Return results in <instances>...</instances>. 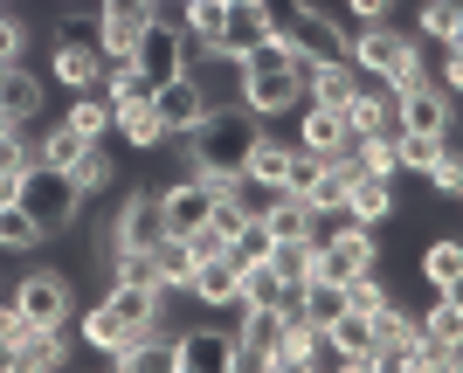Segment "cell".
Segmentation results:
<instances>
[{
  "instance_id": "obj_1",
  "label": "cell",
  "mask_w": 463,
  "mask_h": 373,
  "mask_svg": "<svg viewBox=\"0 0 463 373\" xmlns=\"http://www.w3.org/2000/svg\"><path fill=\"white\" fill-rule=\"evenodd\" d=\"M235 70V104L242 111H256L263 125L290 118L298 104H305V56L284 42V28H277L270 42H256L242 62H229Z\"/></svg>"
},
{
  "instance_id": "obj_2",
  "label": "cell",
  "mask_w": 463,
  "mask_h": 373,
  "mask_svg": "<svg viewBox=\"0 0 463 373\" xmlns=\"http://www.w3.org/2000/svg\"><path fill=\"white\" fill-rule=\"evenodd\" d=\"M263 138V118L242 111V104H208V118L187 132V173H242L250 145Z\"/></svg>"
},
{
  "instance_id": "obj_3",
  "label": "cell",
  "mask_w": 463,
  "mask_h": 373,
  "mask_svg": "<svg viewBox=\"0 0 463 373\" xmlns=\"http://www.w3.org/2000/svg\"><path fill=\"white\" fill-rule=\"evenodd\" d=\"M132 70L146 77V90H159L166 77L194 70V42L180 35L174 14H146V28H138V42H132Z\"/></svg>"
},
{
  "instance_id": "obj_4",
  "label": "cell",
  "mask_w": 463,
  "mask_h": 373,
  "mask_svg": "<svg viewBox=\"0 0 463 373\" xmlns=\"http://www.w3.org/2000/svg\"><path fill=\"white\" fill-rule=\"evenodd\" d=\"M21 208L42 221V236H62V228H77L83 194H77V180L56 173V166H28L21 173Z\"/></svg>"
},
{
  "instance_id": "obj_5",
  "label": "cell",
  "mask_w": 463,
  "mask_h": 373,
  "mask_svg": "<svg viewBox=\"0 0 463 373\" xmlns=\"http://www.w3.org/2000/svg\"><path fill=\"white\" fill-rule=\"evenodd\" d=\"M277 35V0H229V14H222V28H214V42L201 49L208 62H242L256 49V42Z\"/></svg>"
},
{
  "instance_id": "obj_6",
  "label": "cell",
  "mask_w": 463,
  "mask_h": 373,
  "mask_svg": "<svg viewBox=\"0 0 463 373\" xmlns=\"http://www.w3.org/2000/svg\"><path fill=\"white\" fill-rule=\"evenodd\" d=\"M146 98H153V111H159V125H166V138H187L194 125L208 118V104H222V98L208 90V77H201V70H180V77H166L159 90H146Z\"/></svg>"
},
{
  "instance_id": "obj_7",
  "label": "cell",
  "mask_w": 463,
  "mask_h": 373,
  "mask_svg": "<svg viewBox=\"0 0 463 373\" xmlns=\"http://www.w3.org/2000/svg\"><path fill=\"white\" fill-rule=\"evenodd\" d=\"M277 28H284V42L305 62H339V56H346V28H339L326 7H311V0H290Z\"/></svg>"
},
{
  "instance_id": "obj_8",
  "label": "cell",
  "mask_w": 463,
  "mask_h": 373,
  "mask_svg": "<svg viewBox=\"0 0 463 373\" xmlns=\"http://www.w3.org/2000/svg\"><path fill=\"white\" fill-rule=\"evenodd\" d=\"M166 236V215H159V187H132V194L111 208V236H104V249H153V242Z\"/></svg>"
},
{
  "instance_id": "obj_9",
  "label": "cell",
  "mask_w": 463,
  "mask_h": 373,
  "mask_svg": "<svg viewBox=\"0 0 463 373\" xmlns=\"http://www.w3.org/2000/svg\"><path fill=\"white\" fill-rule=\"evenodd\" d=\"M381 263V236L373 228H339V236H326L318 242V263H311V276H326V284H353L360 270H373Z\"/></svg>"
},
{
  "instance_id": "obj_10",
  "label": "cell",
  "mask_w": 463,
  "mask_h": 373,
  "mask_svg": "<svg viewBox=\"0 0 463 373\" xmlns=\"http://www.w3.org/2000/svg\"><path fill=\"white\" fill-rule=\"evenodd\" d=\"M235 367V325H187L174 339V373H229Z\"/></svg>"
},
{
  "instance_id": "obj_11",
  "label": "cell",
  "mask_w": 463,
  "mask_h": 373,
  "mask_svg": "<svg viewBox=\"0 0 463 373\" xmlns=\"http://www.w3.org/2000/svg\"><path fill=\"white\" fill-rule=\"evenodd\" d=\"M14 304H21V318H28V325H70V318H77L70 276H56V270H28V276L14 284Z\"/></svg>"
},
{
  "instance_id": "obj_12",
  "label": "cell",
  "mask_w": 463,
  "mask_h": 373,
  "mask_svg": "<svg viewBox=\"0 0 463 373\" xmlns=\"http://www.w3.org/2000/svg\"><path fill=\"white\" fill-rule=\"evenodd\" d=\"M394 125H402V132H436V138H449V132H457V104H449V90L422 83V90H402V98H394Z\"/></svg>"
},
{
  "instance_id": "obj_13",
  "label": "cell",
  "mask_w": 463,
  "mask_h": 373,
  "mask_svg": "<svg viewBox=\"0 0 463 373\" xmlns=\"http://www.w3.org/2000/svg\"><path fill=\"white\" fill-rule=\"evenodd\" d=\"M290 118H298V138H290V145H305V153H318V159H339V153H353L346 111H326V104H298Z\"/></svg>"
},
{
  "instance_id": "obj_14",
  "label": "cell",
  "mask_w": 463,
  "mask_h": 373,
  "mask_svg": "<svg viewBox=\"0 0 463 373\" xmlns=\"http://www.w3.org/2000/svg\"><path fill=\"white\" fill-rule=\"evenodd\" d=\"M402 42H408V35L394 28V21H360V28L346 35V62L360 70V77H381L387 62L402 56Z\"/></svg>"
},
{
  "instance_id": "obj_15",
  "label": "cell",
  "mask_w": 463,
  "mask_h": 373,
  "mask_svg": "<svg viewBox=\"0 0 463 373\" xmlns=\"http://www.w3.org/2000/svg\"><path fill=\"white\" fill-rule=\"evenodd\" d=\"M208 208H214V187H208L201 173H180L174 187H159V215H166V228H174V236L201 228V221H208Z\"/></svg>"
},
{
  "instance_id": "obj_16",
  "label": "cell",
  "mask_w": 463,
  "mask_h": 373,
  "mask_svg": "<svg viewBox=\"0 0 463 373\" xmlns=\"http://www.w3.org/2000/svg\"><path fill=\"white\" fill-rule=\"evenodd\" d=\"M326 332V353L339 359V367H360V373H373L367 359H373V312H339L332 325H318Z\"/></svg>"
},
{
  "instance_id": "obj_17",
  "label": "cell",
  "mask_w": 463,
  "mask_h": 373,
  "mask_svg": "<svg viewBox=\"0 0 463 373\" xmlns=\"http://www.w3.org/2000/svg\"><path fill=\"white\" fill-rule=\"evenodd\" d=\"M235 276H242L235 256H201L194 276H187V297L201 304V312H235Z\"/></svg>"
},
{
  "instance_id": "obj_18",
  "label": "cell",
  "mask_w": 463,
  "mask_h": 373,
  "mask_svg": "<svg viewBox=\"0 0 463 373\" xmlns=\"http://www.w3.org/2000/svg\"><path fill=\"white\" fill-rule=\"evenodd\" d=\"M353 90H360V70L346 56L339 62H305V104H326V111H346Z\"/></svg>"
},
{
  "instance_id": "obj_19",
  "label": "cell",
  "mask_w": 463,
  "mask_h": 373,
  "mask_svg": "<svg viewBox=\"0 0 463 373\" xmlns=\"http://www.w3.org/2000/svg\"><path fill=\"white\" fill-rule=\"evenodd\" d=\"M166 297H174V291H159V284H118V276H111L104 304H111L132 332H146V325H159V318H166Z\"/></svg>"
},
{
  "instance_id": "obj_20",
  "label": "cell",
  "mask_w": 463,
  "mask_h": 373,
  "mask_svg": "<svg viewBox=\"0 0 463 373\" xmlns=\"http://www.w3.org/2000/svg\"><path fill=\"white\" fill-rule=\"evenodd\" d=\"M42 98H49V83H42L28 62H7V70H0V111H7L14 125H35Z\"/></svg>"
},
{
  "instance_id": "obj_21",
  "label": "cell",
  "mask_w": 463,
  "mask_h": 373,
  "mask_svg": "<svg viewBox=\"0 0 463 373\" xmlns=\"http://www.w3.org/2000/svg\"><path fill=\"white\" fill-rule=\"evenodd\" d=\"M70 359V325H28L14 346V367L21 373H42V367H62Z\"/></svg>"
},
{
  "instance_id": "obj_22",
  "label": "cell",
  "mask_w": 463,
  "mask_h": 373,
  "mask_svg": "<svg viewBox=\"0 0 463 373\" xmlns=\"http://www.w3.org/2000/svg\"><path fill=\"white\" fill-rule=\"evenodd\" d=\"M104 70H111V62L97 56V49H77V42H56V56H49V77H56L62 90H97Z\"/></svg>"
},
{
  "instance_id": "obj_23",
  "label": "cell",
  "mask_w": 463,
  "mask_h": 373,
  "mask_svg": "<svg viewBox=\"0 0 463 373\" xmlns=\"http://www.w3.org/2000/svg\"><path fill=\"white\" fill-rule=\"evenodd\" d=\"M339 208H346L353 221H360V228H381L387 215H394V180H373V173H360L346 187V200H339Z\"/></svg>"
},
{
  "instance_id": "obj_24",
  "label": "cell",
  "mask_w": 463,
  "mask_h": 373,
  "mask_svg": "<svg viewBox=\"0 0 463 373\" xmlns=\"http://www.w3.org/2000/svg\"><path fill=\"white\" fill-rule=\"evenodd\" d=\"M146 263H153V284H159V291H187V276H194V249H187V236H174V228H166V236L146 249Z\"/></svg>"
},
{
  "instance_id": "obj_25",
  "label": "cell",
  "mask_w": 463,
  "mask_h": 373,
  "mask_svg": "<svg viewBox=\"0 0 463 373\" xmlns=\"http://www.w3.org/2000/svg\"><path fill=\"white\" fill-rule=\"evenodd\" d=\"M111 132L132 145V153H159L166 145V125H159V111H153V98H138V104H125L111 118Z\"/></svg>"
},
{
  "instance_id": "obj_26",
  "label": "cell",
  "mask_w": 463,
  "mask_h": 373,
  "mask_svg": "<svg viewBox=\"0 0 463 373\" xmlns=\"http://www.w3.org/2000/svg\"><path fill=\"white\" fill-rule=\"evenodd\" d=\"M270 276L284 284V291H298V284H311V263H318V242L311 236H290V242H270Z\"/></svg>"
},
{
  "instance_id": "obj_27",
  "label": "cell",
  "mask_w": 463,
  "mask_h": 373,
  "mask_svg": "<svg viewBox=\"0 0 463 373\" xmlns=\"http://www.w3.org/2000/svg\"><path fill=\"white\" fill-rule=\"evenodd\" d=\"M373 83H381L387 98H402V90H422V83H436V77H429V56H422V42L408 35V42H402V56L387 62V70H381Z\"/></svg>"
},
{
  "instance_id": "obj_28",
  "label": "cell",
  "mask_w": 463,
  "mask_h": 373,
  "mask_svg": "<svg viewBox=\"0 0 463 373\" xmlns=\"http://www.w3.org/2000/svg\"><path fill=\"white\" fill-rule=\"evenodd\" d=\"M70 325H77V332H83V346H97V353H118V346H125V332H132V325H125V318H118L111 304H104V297H97L90 312H77Z\"/></svg>"
},
{
  "instance_id": "obj_29",
  "label": "cell",
  "mask_w": 463,
  "mask_h": 373,
  "mask_svg": "<svg viewBox=\"0 0 463 373\" xmlns=\"http://www.w3.org/2000/svg\"><path fill=\"white\" fill-rule=\"evenodd\" d=\"M83 145H90V138H83V132H77V125H70V118H56V125H49V132L35 138V166H56V173H70Z\"/></svg>"
},
{
  "instance_id": "obj_30",
  "label": "cell",
  "mask_w": 463,
  "mask_h": 373,
  "mask_svg": "<svg viewBox=\"0 0 463 373\" xmlns=\"http://www.w3.org/2000/svg\"><path fill=\"white\" fill-rule=\"evenodd\" d=\"M138 28H146V7H104V62H132Z\"/></svg>"
},
{
  "instance_id": "obj_31",
  "label": "cell",
  "mask_w": 463,
  "mask_h": 373,
  "mask_svg": "<svg viewBox=\"0 0 463 373\" xmlns=\"http://www.w3.org/2000/svg\"><path fill=\"white\" fill-rule=\"evenodd\" d=\"M457 276H463V242L457 236L429 242V249H422V284H429V291H457Z\"/></svg>"
},
{
  "instance_id": "obj_32",
  "label": "cell",
  "mask_w": 463,
  "mask_h": 373,
  "mask_svg": "<svg viewBox=\"0 0 463 373\" xmlns=\"http://www.w3.org/2000/svg\"><path fill=\"white\" fill-rule=\"evenodd\" d=\"M415 42H463V0H422Z\"/></svg>"
},
{
  "instance_id": "obj_33",
  "label": "cell",
  "mask_w": 463,
  "mask_h": 373,
  "mask_svg": "<svg viewBox=\"0 0 463 373\" xmlns=\"http://www.w3.org/2000/svg\"><path fill=\"white\" fill-rule=\"evenodd\" d=\"M222 14H229V0H180V35L194 42V56H201V49H208L214 42V28H222Z\"/></svg>"
},
{
  "instance_id": "obj_34",
  "label": "cell",
  "mask_w": 463,
  "mask_h": 373,
  "mask_svg": "<svg viewBox=\"0 0 463 373\" xmlns=\"http://www.w3.org/2000/svg\"><path fill=\"white\" fill-rule=\"evenodd\" d=\"M277 297H284V284L270 276V263H242V276H235V312H263Z\"/></svg>"
},
{
  "instance_id": "obj_35",
  "label": "cell",
  "mask_w": 463,
  "mask_h": 373,
  "mask_svg": "<svg viewBox=\"0 0 463 373\" xmlns=\"http://www.w3.org/2000/svg\"><path fill=\"white\" fill-rule=\"evenodd\" d=\"M0 249L7 256H28V249H42V221L21 208V200H7L0 208Z\"/></svg>"
},
{
  "instance_id": "obj_36",
  "label": "cell",
  "mask_w": 463,
  "mask_h": 373,
  "mask_svg": "<svg viewBox=\"0 0 463 373\" xmlns=\"http://www.w3.org/2000/svg\"><path fill=\"white\" fill-rule=\"evenodd\" d=\"M387 138H394V159H402V173H429V159L443 153V145H449L457 132H449V138H436V132H402V125H394Z\"/></svg>"
},
{
  "instance_id": "obj_37",
  "label": "cell",
  "mask_w": 463,
  "mask_h": 373,
  "mask_svg": "<svg viewBox=\"0 0 463 373\" xmlns=\"http://www.w3.org/2000/svg\"><path fill=\"white\" fill-rule=\"evenodd\" d=\"M70 180H77V194H97V187H111L118 180V159L104 153V138H90L77 153V166H70Z\"/></svg>"
},
{
  "instance_id": "obj_38",
  "label": "cell",
  "mask_w": 463,
  "mask_h": 373,
  "mask_svg": "<svg viewBox=\"0 0 463 373\" xmlns=\"http://www.w3.org/2000/svg\"><path fill=\"white\" fill-rule=\"evenodd\" d=\"M229 200L242 208V215H256V221H263V215L277 208V200H284V187H277V180H256V173H235V180H229Z\"/></svg>"
},
{
  "instance_id": "obj_39",
  "label": "cell",
  "mask_w": 463,
  "mask_h": 373,
  "mask_svg": "<svg viewBox=\"0 0 463 373\" xmlns=\"http://www.w3.org/2000/svg\"><path fill=\"white\" fill-rule=\"evenodd\" d=\"M62 118L77 125L83 138H111V118H118V111H111V104H104V90H77V104H70Z\"/></svg>"
},
{
  "instance_id": "obj_40",
  "label": "cell",
  "mask_w": 463,
  "mask_h": 373,
  "mask_svg": "<svg viewBox=\"0 0 463 373\" xmlns=\"http://www.w3.org/2000/svg\"><path fill=\"white\" fill-rule=\"evenodd\" d=\"M415 325H422L429 339H463V297L457 291H436V304L415 312Z\"/></svg>"
},
{
  "instance_id": "obj_41",
  "label": "cell",
  "mask_w": 463,
  "mask_h": 373,
  "mask_svg": "<svg viewBox=\"0 0 463 373\" xmlns=\"http://www.w3.org/2000/svg\"><path fill=\"white\" fill-rule=\"evenodd\" d=\"M263 228H270V242H290V236H311V200H298V194H284L263 215Z\"/></svg>"
},
{
  "instance_id": "obj_42",
  "label": "cell",
  "mask_w": 463,
  "mask_h": 373,
  "mask_svg": "<svg viewBox=\"0 0 463 373\" xmlns=\"http://www.w3.org/2000/svg\"><path fill=\"white\" fill-rule=\"evenodd\" d=\"M387 304V276H381V263H373V270H360L346 284V312H381Z\"/></svg>"
},
{
  "instance_id": "obj_43",
  "label": "cell",
  "mask_w": 463,
  "mask_h": 373,
  "mask_svg": "<svg viewBox=\"0 0 463 373\" xmlns=\"http://www.w3.org/2000/svg\"><path fill=\"white\" fill-rule=\"evenodd\" d=\"M429 187H436V194H463V153H457V138H449V145H443V153H436V159H429Z\"/></svg>"
},
{
  "instance_id": "obj_44",
  "label": "cell",
  "mask_w": 463,
  "mask_h": 373,
  "mask_svg": "<svg viewBox=\"0 0 463 373\" xmlns=\"http://www.w3.org/2000/svg\"><path fill=\"white\" fill-rule=\"evenodd\" d=\"M28 56V21L14 14V0H7V7H0V70H7V62H21Z\"/></svg>"
},
{
  "instance_id": "obj_45",
  "label": "cell",
  "mask_w": 463,
  "mask_h": 373,
  "mask_svg": "<svg viewBox=\"0 0 463 373\" xmlns=\"http://www.w3.org/2000/svg\"><path fill=\"white\" fill-rule=\"evenodd\" d=\"M28 166H35V138H28V125H14L0 138V173H28Z\"/></svg>"
},
{
  "instance_id": "obj_46",
  "label": "cell",
  "mask_w": 463,
  "mask_h": 373,
  "mask_svg": "<svg viewBox=\"0 0 463 373\" xmlns=\"http://www.w3.org/2000/svg\"><path fill=\"white\" fill-rule=\"evenodd\" d=\"M21 332H28V318H21V304L7 297V304H0V346H21Z\"/></svg>"
},
{
  "instance_id": "obj_47",
  "label": "cell",
  "mask_w": 463,
  "mask_h": 373,
  "mask_svg": "<svg viewBox=\"0 0 463 373\" xmlns=\"http://www.w3.org/2000/svg\"><path fill=\"white\" fill-rule=\"evenodd\" d=\"M353 21H394V0H346Z\"/></svg>"
},
{
  "instance_id": "obj_48",
  "label": "cell",
  "mask_w": 463,
  "mask_h": 373,
  "mask_svg": "<svg viewBox=\"0 0 463 373\" xmlns=\"http://www.w3.org/2000/svg\"><path fill=\"white\" fill-rule=\"evenodd\" d=\"M457 83H463V49L443 42V90H449V98H457Z\"/></svg>"
},
{
  "instance_id": "obj_49",
  "label": "cell",
  "mask_w": 463,
  "mask_h": 373,
  "mask_svg": "<svg viewBox=\"0 0 463 373\" xmlns=\"http://www.w3.org/2000/svg\"><path fill=\"white\" fill-rule=\"evenodd\" d=\"M7 200H21V173H0V208Z\"/></svg>"
},
{
  "instance_id": "obj_50",
  "label": "cell",
  "mask_w": 463,
  "mask_h": 373,
  "mask_svg": "<svg viewBox=\"0 0 463 373\" xmlns=\"http://www.w3.org/2000/svg\"><path fill=\"white\" fill-rule=\"evenodd\" d=\"M0 373H14V346H0Z\"/></svg>"
},
{
  "instance_id": "obj_51",
  "label": "cell",
  "mask_w": 463,
  "mask_h": 373,
  "mask_svg": "<svg viewBox=\"0 0 463 373\" xmlns=\"http://www.w3.org/2000/svg\"><path fill=\"white\" fill-rule=\"evenodd\" d=\"M104 7H146V0H104Z\"/></svg>"
},
{
  "instance_id": "obj_52",
  "label": "cell",
  "mask_w": 463,
  "mask_h": 373,
  "mask_svg": "<svg viewBox=\"0 0 463 373\" xmlns=\"http://www.w3.org/2000/svg\"><path fill=\"white\" fill-rule=\"evenodd\" d=\"M7 132H14V118H7V111H0V138H7Z\"/></svg>"
},
{
  "instance_id": "obj_53",
  "label": "cell",
  "mask_w": 463,
  "mask_h": 373,
  "mask_svg": "<svg viewBox=\"0 0 463 373\" xmlns=\"http://www.w3.org/2000/svg\"><path fill=\"white\" fill-rule=\"evenodd\" d=\"M0 7H7V0H0Z\"/></svg>"
}]
</instances>
